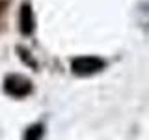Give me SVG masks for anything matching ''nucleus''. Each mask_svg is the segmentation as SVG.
Returning <instances> with one entry per match:
<instances>
[{"label":"nucleus","mask_w":149,"mask_h":140,"mask_svg":"<svg viewBox=\"0 0 149 140\" xmlns=\"http://www.w3.org/2000/svg\"><path fill=\"white\" fill-rule=\"evenodd\" d=\"M41 136H43V125H32L26 131L24 140H41Z\"/></svg>","instance_id":"obj_4"},{"label":"nucleus","mask_w":149,"mask_h":140,"mask_svg":"<svg viewBox=\"0 0 149 140\" xmlns=\"http://www.w3.org/2000/svg\"><path fill=\"white\" fill-rule=\"evenodd\" d=\"M104 67V62L95 56H82V58L73 60V71L77 75H91Z\"/></svg>","instance_id":"obj_2"},{"label":"nucleus","mask_w":149,"mask_h":140,"mask_svg":"<svg viewBox=\"0 0 149 140\" xmlns=\"http://www.w3.org/2000/svg\"><path fill=\"white\" fill-rule=\"evenodd\" d=\"M19 24H21L22 34H30V32L34 30V15H32V11H30L28 6H22L21 15H19Z\"/></svg>","instance_id":"obj_3"},{"label":"nucleus","mask_w":149,"mask_h":140,"mask_svg":"<svg viewBox=\"0 0 149 140\" xmlns=\"http://www.w3.org/2000/svg\"><path fill=\"white\" fill-rule=\"evenodd\" d=\"M4 88H6V92L13 97H24L32 92L30 80H26L21 75H9L6 78V82H4Z\"/></svg>","instance_id":"obj_1"}]
</instances>
